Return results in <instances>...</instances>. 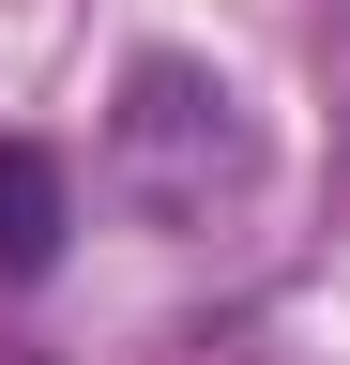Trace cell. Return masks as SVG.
<instances>
[{"instance_id":"1","label":"cell","mask_w":350,"mask_h":365,"mask_svg":"<svg viewBox=\"0 0 350 365\" xmlns=\"http://www.w3.org/2000/svg\"><path fill=\"white\" fill-rule=\"evenodd\" d=\"M107 153H122V198H138V213L198 228V213L244 182V107H229V76H198V61H138Z\"/></svg>"},{"instance_id":"2","label":"cell","mask_w":350,"mask_h":365,"mask_svg":"<svg viewBox=\"0 0 350 365\" xmlns=\"http://www.w3.org/2000/svg\"><path fill=\"white\" fill-rule=\"evenodd\" d=\"M61 259V153L0 137V274H46Z\"/></svg>"}]
</instances>
